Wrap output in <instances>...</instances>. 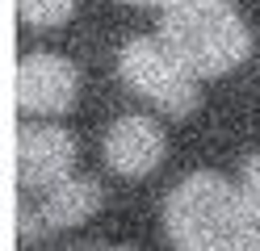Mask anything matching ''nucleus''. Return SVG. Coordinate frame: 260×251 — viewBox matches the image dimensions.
<instances>
[{
  "instance_id": "nucleus-1",
  "label": "nucleus",
  "mask_w": 260,
  "mask_h": 251,
  "mask_svg": "<svg viewBox=\"0 0 260 251\" xmlns=\"http://www.w3.org/2000/svg\"><path fill=\"white\" fill-rule=\"evenodd\" d=\"M164 226L176 251H260V218L239 184L193 172L172 189Z\"/></svg>"
},
{
  "instance_id": "nucleus-2",
  "label": "nucleus",
  "mask_w": 260,
  "mask_h": 251,
  "mask_svg": "<svg viewBox=\"0 0 260 251\" xmlns=\"http://www.w3.org/2000/svg\"><path fill=\"white\" fill-rule=\"evenodd\" d=\"M159 38L176 50V59L198 80L226 76L252 55V33L231 0H181V5H172L159 21Z\"/></svg>"
},
{
  "instance_id": "nucleus-3",
  "label": "nucleus",
  "mask_w": 260,
  "mask_h": 251,
  "mask_svg": "<svg viewBox=\"0 0 260 251\" xmlns=\"http://www.w3.org/2000/svg\"><path fill=\"white\" fill-rule=\"evenodd\" d=\"M118 71L130 84V92H139L143 100H151L159 113L168 117H189L202 100L198 76L176 59V50L151 33V38H130L118 55Z\"/></svg>"
},
{
  "instance_id": "nucleus-4",
  "label": "nucleus",
  "mask_w": 260,
  "mask_h": 251,
  "mask_svg": "<svg viewBox=\"0 0 260 251\" xmlns=\"http://www.w3.org/2000/svg\"><path fill=\"white\" fill-rule=\"evenodd\" d=\"M13 96L25 117H59L80 96V71L72 59L55 55V50H29L17 63Z\"/></svg>"
},
{
  "instance_id": "nucleus-5",
  "label": "nucleus",
  "mask_w": 260,
  "mask_h": 251,
  "mask_svg": "<svg viewBox=\"0 0 260 251\" xmlns=\"http://www.w3.org/2000/svg\"><path fill=\"white\" fill-rule=\"evenodd\" d=\"M13 167H17V184L29 193H46L63 184L76 172V138L55 122H25L17 130V147H13Z\"/></svg>"
},
{
  "instance_id": "nucleus-6",
  "label": "nucleus",
  "mask_w": 260,
  "mask_h": 251,
  "mask_svg": "<svg viewBox=\"0 0 260 251\" xmlns=\"http://www.w3.org/2000/svg\"><path fill=\"white\" fill-rule=\"evenodd\" d=\"M101 151H105L109 172H118L126 180H139V176H147V172H155V167L164 163L168 134L159 130V122H151V117L130 113V117H122V122L109 126Z\"/></svg>"
},
{
  "instance_id": "nucleus-7",
  "label": "nucleus",
  "mask_w": 260,
  "mask_h": 251,
  "mask_svg": "<svg viewBox=\"0 0 260 251\" xmlns=\"http://www.w3.org/2000/svg\"><path fill=\"white\" fill-rule=\"evenodd\" d=\"M105 205V189L96 184L92 176H68L63 184H55V189L42 193V222L55 226V230H68V226H80L88 222V218Z\"/></svg>"
},
{
  "instance_id": "nucleus-8",
  "label": "nucleus",
  "mask_w": 260,
  "mask_h": 251,
  "mask_svg": "<svg viewBox=\"0 0 260 251\" xmlns=\"http://www.w3.org/2000/svg\"><path fill=\"white\" fill-rule=\"evenodd\" d=\"M17 13L34 29H59L63 21H72L76 0H17Z\"/></svg>"
},
{
  "instance_id": "nucleus-9",
  "label": "nucleus",
  "mask_w": 260,
  "mask_h": 251,
  "mask_svg": "<svg viewBox=\"0 0 260 251\" xmlns=\"http://www.w3.org/2000/svg\"><path fill=\"white\" fill-rule=\"evenodd\" d=\"M239 193L248 197V205H252V209H256V218H260V151L243 159V172H239Z\"/></svg>"
},
{
  "instance_id": "nucleus-10",
  "label": "nucleus",
  "mask_w": 260,
  "mask_h": 251,
  "mask_svg": "<svg viewBox=\"0 0 260 251\" xmlns=\"http://www.w3.org/2000/svg\"><path fill=\"white\" fill-rule=\"evenodd\" d=\"M130 5H143V9H159V13H168L172 5H181V0H130Z\"/></svg>"
},
{
  "instance_id": "nucleus-11",
  "label": "nucleus",
  "mask_w": 260,
  "mask_h": 251,
  "mask_svg": "<svg viewBox=\"0 0 260 251\" xmlns=\"http://www.w3.org/2000/svg\"><path fill=\"white\" fill-rule=\"evenodd\" d=\"M109 251H130V247H109Z\"/></svg>"
}]
</instances>
